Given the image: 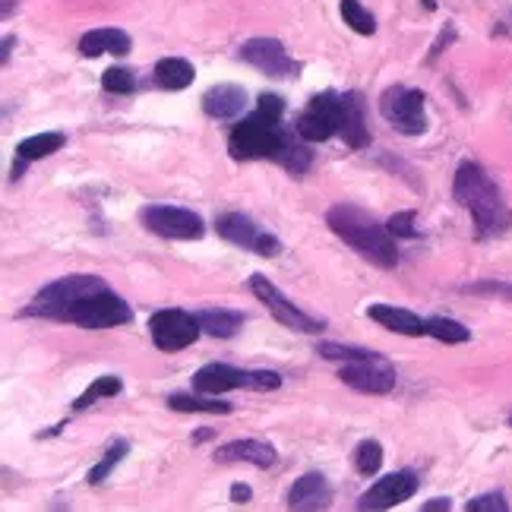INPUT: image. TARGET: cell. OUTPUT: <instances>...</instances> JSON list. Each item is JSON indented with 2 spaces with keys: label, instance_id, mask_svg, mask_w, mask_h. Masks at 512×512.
Here are the masks:
<instances>
[{
  "label": "cell",
  "instance_id": "1",
  "mask_svg": "<svg viewBox=\"0 0 512 512\" xmlns=\"http://www.w3.org/2000/svg\"><path fill=\"white\" fill-rule=\"evenodd\" d=\"M282 117H285L282 95L263 92L260 102H256V111L234 124V130L228 133L231 159H238V162L272 159L291 174H304L313 162V155L304 146L307 143L304 136L294 140V133L282 127Z\"/></svg>",
  "mask_w": 512,
  "mask_h": 512
},
{
  "label": "cell",
  "instance_id": "2",
  "mask_svg": "<svg viewBox=\"0 0 512 512\" xmlns=\"http://www.w3.org/2000/svg\"><path fill=\"white\" fill-rule=\"evenodd\" d=\"M452 196H456V203L462 209H468L478 238H500V234L512 228V209L481 165L475 162L459 165L456 181H452Z\"/></svg>",
  "mask_w": 512,
  "mask_h": 512
},
{
  "label": "cell",
  "instance_id": "3",
  "mask_svg": "<svg viewBox=\"0 0 512 512\" xmlns=\"http://www.w3.org/2000/svg\"><path fill=\"white\" fill-rule=\"evenodd\" d=\"M326 225L332 228V234H339L351 250H358L373 266H380V269L399 266L396 234L389 231V225H380L373 215H367L364 209L339 203L326 212Z\"/></svg>",
  "mask_w": 512,
  "mask_h": 512
},
{
  "label": "cell",
  "instance_id": "4",
  "mask_svg": "<svg viewBox=\"0 0 512 512\" xmlns=\"http://www.w3.org/2000/svg\"><path fill=\"white\" fill-rule=\"evenodd\" d=\"M108 288L98 275H89V272H76V275H64V279H57L51 285H45L42 291L35 294L32 304L26 310H19V317H42V320H64V313L76 304L83 301L86 294L92 291H102Z\"/></svg>",
  "mask_w": 512,
  "mask_h": 512
},
{
  "label": "cell",
  "instance_id": "5",
  "mask_svg": "<svg viewBox=\"0 0 512 512\" xmlns=\"http://www.w3.org/2000/svg\"><path fill=\"white\" fill-rule=\"evenodd\" d=\"M282 386V377L275 370H241L231 364H206L193 373V392L206 396H225L234 389H253V392H272Z\"/></svg>",
  "mask_w": 512,
  "mask_h": 512
},
{
  "label": "cell",
  "instance_id": "6",
  "mask_svg": "<svg viewBox=\"0 0 512 512\" xmlns=\"http://www.w3.org/2000/svg\"><path fill=\"white\" fill-rule=\"evenodd\" d=\"M61 323H73L83 329H114V326L133 323V310L121 294H114L111 288H102V291L86 294L83 301H76L64 313Z\"/></svg>",
  "mask_w": 512,
  "mask_h": 512
},
{
  "label": "cell",
  "instance_id": "7",
  "mask_svg": "<svg viewBox=\"0 0 512 512\" xmlns=\"http://www.w3.org/2000/svg\"><path fill=\"white\" fill-rule=\"evenodd\" d=\"M427 98L421 89H405L392 86L380 98V114L389 121L392 130H399L405 136H421L427 130Z\"/></svg>",
  "mask_w": 512,
  "mask_h": 512
},
{
  "label": "cell",
  "instance_id": "8",
  "mask_svg": "<svg viewBox=\"0 0 512 512\" xmlns=\"http://www.w3.org/2000/svg\"><path fill=\"white\" fill-rule=\"evenodd\" d=\"M200 320H196V313H187L181 307H165V310H155L149 317V336H152V345L159 351H184L190 348L196 339H200Z\"/></svg>",
  "mask_w": 512,
  "mask_h": 512
},
{
  "label": "cell",
  "instance_id": "9",
  "mask_svg": "<svg viewBox=\"0 0 512 512\" xmlns=\"http://www.w3.org/2000/svg\"><path fill=\"white\" fill-rule=\"evenodd\" d=\"M298 136L307 143H326L336 133H342V95L336 92H320L310 98V105L298 114L294 121Z\"/></svg>",
  "mask_w": 512,
  "mask_h": 512
},
{
  "label": "cell",
  "instance_id": "10",
  "mask_svg": "<svg viewBox=\"0 0 512 512\" xmlns=\"http://www.w3.org/2000/svg\"><path fill=\"white\" fill-rule=\"evenodd\" d=\"M140 222L152 234H159V238H168V241H200L206 234V222L200 215L181 206H165V203L146 206L140 212Z\"/></svg>",
  "mask_w": 512,
  "mask_h": 512
},
{
  "label": "cell",
  "instance_id": "11",
  "mask_svg": "<svg viewBox=\"0 0 512 512\" xmlns=\"http://www.w3.org/2000/svg\"><path fill=\"white\" fill-rule=\"evenodd\" d=\"M215 231H219L228 244L250 250L256 256H279L282 253V241L275 238V234H269L263 225H256L244 212L219 215V219H215Z\"/></svg>",
  "mask_w": 512,
  "mask_h": 512
},
{
  "label": "cell",
  "instance_id": "12",
  "mask_svg": "<svg viewBox=\"0 0 512 512\" xmlns=\"http://www.w3.org/2000/svg\"><path fill=\"white\" fill-rule=\"evenodd\" d=\"M250 291L256 294V301H260L282 326H288L294 332H307V336H317V332H323V320H313L310 313H304L301 307H294V301H288L285 294L269 282V275L256 272L250 279Z\"/></svg>",
  "mask_w": 512,
  "mask_h": 512
},
{
  "label": "cell",
  "instance_id": "13",
  "mask_svg": "<svg viewBox=\"0 0 512 512\" xmlns=\"http://www.w3.org/2000/svg\"><path fill=\"white\" fill-rule=\"evenodd\" d=\"M418 487H421V478L411 468L392 471V475H386V478H380L377 484H373L367 494H361L358 509H392L399 503H408L411 497L418 494Z\"/></svg>",
  "mask_w": 512,
  "mask_h": 512
},
{
  "label": "cell",
  "instance_id": "14",
  "mask_svg": "<svg viewBox=\"0 0 512 512\" xmlns=\"http://www.w3.org/2000/svg\"><path fill=\"white\" fill-rule=\"evenodd\" d=\"M339 380L351 389L364 392V396H389L396 389V370H392L383 358H370V361H354L339 370Z\"/></svg>",
  "mask_w": 512,
  "mask_h": 512
},
{
  "label": "cell",
  "instance_id": "15",
  "mask_svg": "<svg viewBox=\"0 0 512 512\" xmlns=\"http://www.w3.org/2000/svg\"><path fill=\"white\" fill-rule=\"evenodd\" d=\"M241 61H247L266 76H279V80L298 70L279 38H250V42L241 45Z\"/></svg>",
  "mask_w": 512,
  "mask_h": 512
},
{
  "label": "cell",
  "instance_id": "16",
  "mask_svg": "<svg viewBox=\"0 0 512 512\" xmlns=\"http://www.w3.org/2000/svg\"><path fill=\"white\" fill-rule=\"evenodd\" d=\"M329 503H332V487L320 471H307V475L294 481L288 490V509L317 512V509H329Z\"/></svg>",
  "mask_w": 512,
  "mask_h": 512
},
{
  "label": "cell",
  "instance_id": "17",
  "mask_svg": "<svg viewBox=\"0 0 512 512\" xmlns=\"http://www.w3.org/2000/svg\"><path fill=\"white\" fill-rule=\"evenodd\" d=\"M367 317L373 323H380L389 332H399V336H427V320H421L418 313H411L405 307H392V304H373L367 307Z\"/></svg>",
  "mask_w": 512,
  "mask_h": 512
},
{
  "label": "cell",
  "instance_id": "18",
  "mask_svg": "<svg viewBox=\"0 0 512 512\" xmlns=\"http://www.w3.org/2000/svg\"><path fill=\"white\" fill-rule=\"evenodd\" d=\"M247 108V92L234 83H219L203 95V111L215 121H234Z\"/></svg>",
  "mask_w": 512,
  "mask_h": 512
},
{
  "label": "cell",
  "instance_id": "19",
  "mask_svg": "<svg viewBox=\"0 0 512 512\" xmlns=\"http://www.w3.org/2000/svg\"><path fill=\"white\" fill-rule=\"evenodd\" d=\"M342 136L348 149H364L370 143V127H367V108L361 92H345L342 95Z\"/></svg>",
  "mask_w": 512,
  "mask_h": 512
},
{
  "label": "cell",
  "instance_id": "20",
  "mask_svg": "<svg viewBox=\"0 0 512 512\" xmlns=\"http://www.w3.org/2000/svg\"><path fill=\"white\" fill-rule=\"evenodd\" d=\"M215 462L231 465V462H250L256 468L275 465V449L263 440H231L215 449Z\"/></svg>",
  "mask_w": 512,
  "mask_h": 512
},
{
  "label": "cell",
  "instance_id": "21",
  "mask_svg": "<svg viewBox=\"0 0 512 512\" xmlns=\"http://www.w3.org/2000/svg\"><path fill=\"white\" fill-rule=\"evenodd\" d=\"M133 48V38L121 29H92L80 38V54L83 57H102V54H114L124 57Z\"/></svg>",
  "mask_w": 512,
  "mask_h": 512
},
{
  "label": "cell",
  "instance_id": "22",
  "mask_svg": "<svg viewBox=\"0 0 512 512\" xmlns=\"http://www.w3.org/2000/svg\"><path fill=\"white\" fill-rule=\"evenodd\" d=\"M196 320H200L203 332L212 339H234L244 326V313L238 310H228V307H206L196 313Z\"/></svg>",
  "mask_w": 512,
  "mask_h": 512
},
{
  "label": "cell",
  "instance_id": "23",
  "mask_svg": "<svg viewBox=\"0 0 512 512\" xmlns=\"http://www.w3.org/2000/svg\"><path fill=\"white\" fill-rule=\"evenodd\" d=\"M67 136L61 130H48V133H35V136H26L23 143H16V159L23 162H38V159H48L57 149H64Z\"/></svg>",
  "mask_w": 512,
  "mask_h": 512
},
{
  "label": "cell",
  "instance_id": "24",
  "mask_svg": "<svg viewBox=\"0 0 512 512\" xmlns=\"http://www.w3.org/2000/svg\"><path fill=\"white\" fill-rule=\"evenodd\" d=\"M193 64L184 57H165V61L155 64V83L168 92H181L193 83Z\"/></svg>",
  "mask_w": 512,
  "mask_h": 512
},
{
  "label": "cell",
  "instance_id": "25",
  "mask_svg": "<svg viewBox=\"0 0 512 512\" xmlns=\"http://www.w3.org/2000/svg\"><path fill=\"white\" fill-rule=\"evenodd\" d=\"M165 402H168V408H174V411H203V415H228V411L234 408L231 402H222L219 396H206V392H200V396L174 392V396H168Z\"/></svg>",
  "mask_w": 512,
  "mask_h": 512
},
{
  "label": "cell",
  "instance_id": "26",
  "mask_svg": "<svg viewBox=\"0 0 512 512\" xmlns=\"http://www.w3.org/2000/svg\"><path fill=\"white\" fill-rule=\"evenodd\" d=\"M427 336L437 339L443 345H462L471 339L468 326H462L459 320H449V317H427Z\"/></svg>",
  "mask_w": 512,
  "mask_h": 512
},
{
  "label": "cell",
  "instance_id": "27",
  "mask_svg": "<svg viewBox=\"0 0 512 512\" xmlns=\"http://www.w3.org/2000/svg\"><path fill=\"white\" fill-rule=\"evenodd\" d=\"M354 471L364 478H373L377 471L383 468V446L377 440H361L358 446H354Z\"/></svg>",
  "mask_w": 512,
  "mask_h": 512
},
{
  "label": "cell",
  "instance_id": "28",
  "mask_svg": "<svg viewBox=\"0 0 512 512\" xmlns=\"http://www.w3.org/2000/svg\"><path fill=\"white\" fill-rule=\"evenodd\" d=\"M121 389H124L121 377H114V373H105V377H98V380L83 392V396L73 402V411H83V408L95 405L98 399H111V396H117Z\"/></svg>",
  "mask_w": 512,
  "mask_h": 512
},
{
  "label": "cell",
  "instance_id": "29",
  "mask_svg": "<svg viewBox=\"0 0 512 512\" xmlns=\"http://www.w3.org/2000/svg\"><path fill=\"white\" fill-rule=\"evenodd\" d=\"M127 452H130V443H127V440H117V443H111V446H108V452H105V459L98 462V465H92V468H89L86 481H89V484H102V481L111 475V471L117 468V462H124Z\"/></svg>",
  "mask_w": 512,
  "mask_h": 512
},
{
  "label": "cell",
  "instance_id": "30",
  "mask_svg": "<svg viewBox=\"0 0 512 512\" xmlns=\"http://www.w3.org/2000/svg\"><path fill=\"white\" fill-rule=\"evenodd\" d=\"M317 351H320V358H326V361H342V364L380 358L377 351H367V348H348V345H336V342H320V345H317Z\"/></svg>",
  "mask_w": 512,
  "mask_h": 512
},
{
  "label": "cell",
  "instance_id": "31",
  "mask_svg": "<svg viewBox=\"0 0 512 512\" xmlns=\"http://www.w3.org/2000/svg\"><path fill=\"white\" fill-rule=\"evenodd\" d=\"M342 19L358 35H373V32H377V23H373L370 10H364L361 0H342Z\"/></svg>",
  "mask_w": 512,
  "mask_h": 512
},
{
  "label": "cell",
  "instance_id": "32",
  "mask_svg": "<svg viewBox=\"0 0 512 512\" xmlns=\"http://www.w3.org/2000/svg\"><path fill=\"white\" fill-rule=\"evenodd\" d=\"M102 89L111 95H130L136 89V73L130 67H111L102 73Z\"/></svg>",
  "mask_w": 512,
  "mask_h": 512
},
{
  "label": "cell",
  "instance_id": "33",
  "mask_svg": "<svg viewBox=\"0 0 512 512\" xmlns=\"http://www.w3.org/2000/svg\"><path fill=\"white\" fill-rule=\"evenodd\" d=\"M415 222H418V215H415V212H396V215H392V219H389L386 225H389V231H392V234H396V238H408V241H415L418 234H421Z\"/></svg>",
  "mask_w": 512,
  "mask_h": 512
},
{
  "label": "cell",
  "instance_id": "34",
  "mask_svg": "<svg viewBox=\"0 0 512 512\" xmlns=\"http://www.w3.org/2000/svg\"><path fill=\"white\" fill-rule=\"evenodd\" d=\"M465 509H468V512H506L509 503H506L503 494H484V497H475V500H471Z\"/></svg>",
  "mask_w": 512,
  "mask_h": 512
},
{
  "label": "cell",
  "instance_id": "35",
  "mask_svg": "<svg viewBox=\"0 0 512 512\" xmlns=\"http://www.w3.org/2000/svg\"><path fill=\"white\" fill-rule=\"evenodd\" d=\"M465 291H475V294H500V298H512V285H497V282L468 285Z\"/></svg>",
  "mask_w": 512,
  "mask_h": 512
},
{
  "label": "cell",
  "instance_id": "36",
  "mask_svg": "<svg viewBox=\"0 0 512 512\" xmlns=\"http://www.w3.org/2000/svg\"><path fill=\"white\" fill-rule=\"evenodd\" d=\"M250 497H253V490L247 487V484H231V503H238V506H244V503H250Z\"/></svg>",
  "mask_w": 512,
  "mask_h": 512
},
{
  "label": "cell",
  "instance_id": "37",
  "mask_svg": "<svg viewBox=\"0 0 512 512\" xmlns=\"http://www.w3.org/2000/svg\"><path fill=\"white\" fill-rule=\"evenodd\" d=\"M449 506H452V503H449L446 497H437V500H430V503H424L421 509H424V512H446Z\"/></svg>",
  "mask_w": 512,
  "mask_h": 512
},
{
  "label": "cell",
  "instance_id": "38",
  "mask_svg": "<svg viewBox=\"0 0 512 512\" xmlns=\"http://www.w3.org/2000/svg\"><path fill=\"white\" fill-rule=\"evenodd\" d=\"M209 437H212V430H200V433H193V443H203Z\"/></svg>",
  "mask_w": 512,
  "mask_h": 512
},
{
  "label": "cell",
  "instance_id": "39",
  "mask_svg": "<svg viewBox=\"0 0 512 512\" xmlns=\"http://www.w3.org/2000/svg\"><path fill=\"white\" fill-rule=\"evenodd\" d=\"M10 48H13V38H4V64L10 61Z\"/></svg>",
  "mask_w": 512,
  "mask_h": 512
},
{
  "label": "cell",
  "instance_id": "40",
  "mask_svg": "<svg viewBox=\"0 0 512 512\" xmlns=\"http://www.w3.org/2000/svg\"><path fill=\"white\" fill-rule=\"evenodd\" d=\"M509 424H512V418H509Z\"/></svg>",
  "mask_w": 512,
  "mask_h": 512
}]
</instances>
